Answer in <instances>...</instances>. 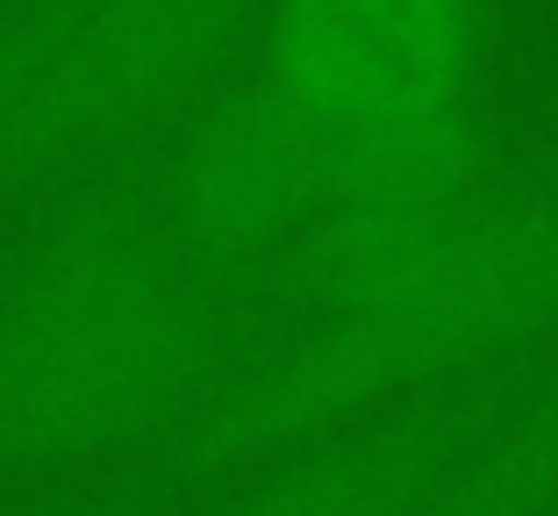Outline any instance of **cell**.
I'll use <instances>...</instances> for the list:
<instances>
[{"label": "cell", "mask_w": 558, "mask_h": 516, "mask_svg": "<svg viewBox=\"0 0 558 516\" xmlns=\"http://www.w3.org/2000/svg\"><path fill=\"white\" fill-rule=\"evenodd\" d=\"M265 8L272 0H36L0 36V194L180 116Z\"/></svg>", "instance_id": "cell-3"}, {"label": "cell", "mask_w": 558, "mask_h": 516, "mask_svg": "<svg viewBox=\"0 0 558 516\" xmlns=\"http://www.w3.org/2000/svg\"><path fill=\"white\" fill-rule=\"evenodd\" d=\"M215 351L208 273L158 194L94 180L0 266V473L86 467L194 401Z\"/></svg>", "instance_id": "cell-2"}, {"label": "cell", "mask_w": 558, "mask_h": 516, "mask_svg": "<svg viewBox=\"0 0 558 516\" xmlns=\"http://www.w3.org/2000/svg\"><path fill=\"white\" fill-rule=\"evenodd\" d=\"M337 166V130L258 65L236 72L180 130L158 180V216L201 273L294 251Z\"/></svg>", "instance_id": "cell-5"}, {"label": "cell", "mask_w": 558, "mask_h": 516, "mask_svg": "<svg viewBox=\"0 0 558 516\" xmlns=\"http://www.w3.org/2000/svg\"><path fill=\"white\" fill-rule=\"evenodd\" d=\"M530 367L487 373V381L444 387V395L379 409V417L344 423L329 437H308V445L265 459L208 516H415L429 502V488L459 467L487 437V423L515 401Z\"/></svg>", "instance_id": "cell-7"}, {"label": "cell", "mask_w": 558, "mask_h": 516, "mask_svg": "<svg viewBox=\"0 0 558 516\" xmlns=\"http://www.w3.org/2000/svg\"><path fill=\"white\" fill-rule=\"evenodd\" d=\"M480 50V0H272L258 22V72L329 130L473 100Z\"/></svg>", "instance_id": "cell-6"}, {"label": "cell", "mask_w": 558, "mask_h": 516, "mask_svg": "<svg viewBox=\"0 0 558 516\" xmlns=\"http://www.w3.org/2000/svg\"><path fill=\"white\" fill-rule=\"evenodd\" d=\"M558 331V194H494L395 280L315 309L294 345L215 387L180 437L186 481L265 467L379 409L544 359Z\"/></svg>", "instance_id": "cell-1"}, {"label": "cell", "mask_w": 558, "mask_h": 516, "mask_svg": "<svg viewBox=\"0 0 558 516\" xmlns=\"http://www.w3.org/2000/svg\"><path fill=\"white\" fill-rule=\"evenodd\" d=\"M494 194H501L494 187V130L480 100H444L423 116L337 130L329 194L294 244V287L308 316L429 259Z\"/></svg>", "instance_id": "cell-4"}, {"label": "cell", "mask_w": 558, "mask_h": 516, "mask_svg": "<svg viewBox=\"0 0 558 516\" xmlns=\"http://www.w3.org/2000/svg\"><path fill=\"white\" fill-rule=\"evenodd\" d=\"M415 516H558V351L523 373L515 401Z\"/></svg>", "instance_id": "cell-8"}, {"label": "cell", "mask_w": 558, "mask_h": 516, "mask_svg": "<svg viewBox=\"0 0 558 516\" xmlns=\"http://www.w3.org/2000/svg\"><path fill=\"white\" fill-rule=\"evenodd\" d=\"M0 86H8V58H0Z\"/></svg>", "instance_id": "cell-9"}]
</instances>
